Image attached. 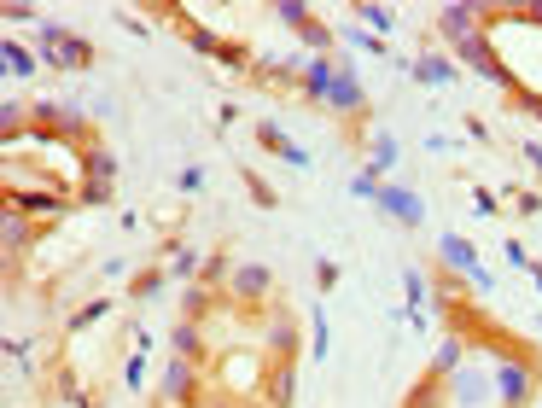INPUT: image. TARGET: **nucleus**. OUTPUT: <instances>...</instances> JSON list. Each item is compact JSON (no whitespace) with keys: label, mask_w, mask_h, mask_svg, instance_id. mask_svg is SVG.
<instances>
[{"label":"nucleus","mask_w":542,"mask_h":408,"mask_svg":"<svg viewBox=\"0 0 542 408\" xmlns=\"http://www.w3.org/2000/svg\"><path fill=\"white\" fill-rule=\"evenodd\" d=\"M158 18H170L175 30L187 35V47L199 53V59H210V65H222V70H239V76H251V47L245 41H234V35H216V30H204L193 12H181V6H158Z\"/></svg>","instance_id":"1"},{"label":"nucleus","mask_w":542,"mask_h":408,"mask_svg":"<svg viewBox=\"0 0 542 408\" xmlns=\"http://www.w3.org/2000/svg\"><path fill=\"white\" fill-rule=\"evenodd\" d=\"M35 53H41V65L65 70V76H76V70H94V41L88 35L65 30V24H53V18H41V30H35Z\"/></svg>","instance_id":"2"},{"label":"nucleus","mask_w":542,"mask_h":408,"mask_svg":"<svg viewBox=\"0 0 542 408\" xmlns=\"http://www.w3.org/2000/svg\"><path fill=\"white\" fill-rule=\"evenodd\" d=\"M204 374H210V368H199V362L164 350V374H158V397H152V403L158 408H199V397L210 391V379Z\"/></svg>","instance_id":"3"},{"label":"nucleus","mask_w":542,"mask_h":408,"mask_svg":"<svg viewBox=\"0 0 542 408\" xmlns=\"http://www.w3.org/2000/svg\"><path fill=\"white\" fill-rule=\"evenodd\" d=\"M210 379H216L222 391H234V397H257L263 379H269V356H263V350H222V356L210 362Z\"/></svg>","instance_id":"4"},{"label":"nucleus","mask_w":542,"mask_h":408,"mask_svg":"<svg viewBox=\"0 0 542 408\" xmlns=\"http://www.w3.org/2000/svg\"><path fill=\"white\" fill-rule=\"evenodd\" d=\"M117 199V152L105 140H88L82 146V187H76V204H111Z\"/></svg>","instance_id":"5"},{"label":"nucleus","mask_w":542,"mask_h":408,"mask_svg":"<svg viewBox=\"0 0 542 408\" xmlns=\"http://www.w3.org/2000/svg\"><path fill=\"white\" fill-rule=\"evenodd\" d=\"M455 53H461V65H467V70H478L484 82H496L502 94H519V88H525V82L513 76V65H508V59H502V53H496V41H490V35H484V30H478L473 41H461Z\"/></svg>","instance_id":"6"},{"label":"nucleus","mask_w":542,"mask_h":408,"mask_svg":"<svg viewBox=\"0 0 542 408\" xmlns=\"http://www.w3.org/2000/svg\"><path fill=\"white\" fill-rule=\"evenodd\" d=\"M274 18H280L286 30L298 35V41H304L309 59H315V53H333V47H339V30H333V24H321V18H315L309 6H298V0H280V6H274Z\"/></svg>","instance_id":"7"},{"label":"nucleus","mask_w":542,"mask_h":408,"mask_svg":"<svg viewBox=\"0 0 542 408\" xmlns=\"http://www.w3.org/2000/svg\"><path fill=\"white\" fill-rule=\"evenodd\" d=\"M327 111H339L350 129H362L368 123V88H362V76H356V65L339 53V82H333V94H327Z\"/></svg>","instance_id":"8"},{"label":"nucleus","mask_w":542,"mask_h":408,"mask_svg":"<svg viewBox=\"0 0 542 408\" xmlns=\"http://www.w3.org/2000/svg\"><path fill=\"white\" fill-rule=\"evenodd\" d=\"M269 292H274V274L263 263H239L234 280H228V304L239 315H257V309H269Z\"/></svg>","instance_id":"9"},{"label":"nucleus","mask_w":542,"mask_h":408,"mask_svg":"<svg viewBox=\"0 0 542 408\" xmlns=\"http://www.w3.org/2000/svg\"><path fill=\"white\" fill-rule=\"evenodd\" d=\"M269 362H298V315L286 304H269L263 315V344H257Z\"/></svg>","instance_id":"10"},{"label":"nucleus","mask_w":542,"mask_h":408,"mask_svg":"<svg viewBox=\"0 0 542 408\" xmlns=\"http://www.w3.org/2000/svg\"><path fill=\"white\" fill-rule=\"evenodd\" d=\"M35 239H41V228H35L24 210L6 204V216H0V251H6V280H12V286H18V257H30Z\"/></svg>","instance_id":"11"},{"label":"nucleus","mask_w":542,"mask_h":408,"mask_svg":"<svg viewBox=\"0 0 542 408\" xmlns=\"http://www.w3.org/2000/svg\"><path fill=\"white\" fill-rule=\"evenodd\" d=\"M6 204L24 210V216H70L76 193L70 187H6Z\"/></svg>","instance_id":"12"},{"label":"nucleus","mask_w":542,"mask_h":408,"mask_svg":"<svg viewBox=\"0 0 542 408\" xmlns=\"http://www.w3.org/2000/svg\"><path fill=\"white\" fill-rule=\"evenodd\" d=\"M251 140H257V152H269V158H286L292 170H309V152L298 146V140L286 135L274 117H251Z\"/></svg>","instance_id":"13"},{"label":"nucleus","mask_w":542,"mask_h":408,"mask_svg":"<svg viewBox=\"0 0 542 408\" xmlns=\"http://www.w3.org/2000/svg\"><path fill=\"white\" fill-rule=\"evenodd\" d=\"M333 82H339V53H315V59H304V76H298V100H304V105H327Z\"/></svg>","instance_id":"14"},{"label":"nucleus","mask_w":542,"mask_h":408,"mask_svg":"<svg viewBox=\"0 0 542 408\" xmlns=\"http://www.w3.org/2000/svg\"><path fill=\"white\" fill-rule=\"evenodd\" d=\"M379 210H385L397 228H426V204H420V193H408V187H397V181L379 187Z\"/></svg>","instance_id":"15"},{"label":"nucleus","mask_w":542,"mask_h":408,"mask_svg":"<svg viewBox=\"0 0 542 408\" xmlns=\"http://www.w3.org/2000/svg\"><path fill=\"white\" fill-rule=\"evenodd\" d=\"M484 30V6H443L438 12V35L449 47H461V41H473Z\"/></svg>","instance_id":"16"},{"label":"nucleus","mask_w":542,"mask_h":408,"mask_svg":"<svg viewBox=\"0 0 542 408\" xmlns=\"http://www.w3.org/2000/svg\"><path fill=\"white\" fill-rule=\"evenodd\" d=\"M263 408H292L298 403V362H269V379H263Z\"/></svg>","instance_id":"17"},{"label":"nucleus","mask_w":542,"mask_h":408,"mask_svg":"<svg viewBox=\"0 0 542 408\" xmlns=\"http://www.w3.org/2000/svg\"><path fill=\"white\" fill-rule=\"evenodd\" d=\"M438 263L449 274H467V286H473V274L484 269V263H478V251H473V239L467 234H443L438 239Z\"/></svg>","instance_id":"18"},{"label":"nucleus","mask_w":542,"mask_h":408,"mask_svg":"<svg viewBox=\"0 0 542 408\" xmlns=\"http://www.w3.org/2000/svg\"><path fill=\"white\" fill-rule=\"evenodd\" d=\"M170 356H187V362H199V368L216 362V356L204 350V327H199V321H175V327H170Z\"/></svg>","instance_id":"19"},{"label":"nucleus","mask_w":542,"mask_h":408,"mask_svg":"<svg viewBox=\"0 0 542 408\" xmlns=\"http://www.w3.org/2000/svg\"><path fill=\"white\" fill-rule=\"evenodd\" d=\"M0 65H6V82H30L35 70H41V53L24 47L18 35H6V47H0Z\"/></svg>","instance_id":"20"},{"label":"nucleus","mask_w":542,"mask_h":408,"mask_svg":"<svg viewBox=\"0 0 542 408\" xmlns=\"http://www.w3.org/2000/svg\"><path fill=\"white\" fill-rule=\"evenodd\" d=\"M164 286H170V269H164L158 257H152V263H140V269L129 274V298H135V304H146V298H158Z\"/></svg>","instance_id":"21"},{"label":"nucleus","mask_w":542,"mask_h":408,"mask_svg":"<svg viewBox=\"0 0 542 408\" xmlns=\"http://www.w3.org/2000/svg\"><path fill=\"white\" fill-rule=\"evenodd\" d=\"M408 76L426 82V88H449V82H455V59H449V53H420Z\"/></svg>","instance_id":"22"},{"label":"nucleus","mask_w":542,"mask_h":408,"mask_svg":"<svg viewBox=\"0 0 542 408\" xmlns=\"http://www.w3.org/2000/svg\"><path fill=\"white\" fill-rule=\"evenodd\" d=\"M449 397H455V385H449V379H438V374H426L403 397V408H449Z\"/></svg>","instance_id":"23"},{"label":"nucleus","mask_w":542,"mask_h":408,"mask_svg":"<svg viewBox=\"0 0 542 408\" xmlns=\"http://www.w3.org/2000/svg\"><path fill=\"white\" fill-rule=\"evenodd\" d=\"M333 356V327H327V309L309 304V362H327Z\"/></svg>","instance_id":"24"},{"label":"nucleus","mask_w":542,"mask_h":408,"mask_svg":"<svg viewBox=\"0 0 542 408\" xmlns=\"http://www.w3.org/2000/svg\"><path fill=\"white\" fill-rule=\"evenodd\" d=\"M298 76H304V65H274V59L251 65V82H263V88H298Z\"/></svg>","instance_id":"25"},{"label":"nucleus","mask_w":542,"mask_h":408,"mask_svg":"<svg viewBox=\"0 0 542 408\" xmlns=\"http://www.w3.org/2000/svg\"><path fill=\"white\" fill-rule=\"evenodd\" d=\"M234 257H228V251H210V257H204V274H199V286L204 292H228V280H234Z\"/></svg>","instance_id":"26"},{"label":"nucleus","mask_w":542,"mask_h":408,"mask_svg":"<svg viewBox=\"0 0 542 408\" xmlns=\"http://www.w3.org/2000/svg\"><path fill=\"white\" fill-rule=\"evenodd\" d=\"M368 170L379 175V181H391V170H397V135H373L368 140Z\"/></svg>","instance_id":"27"},{"label":"nucleus","mask_w":542,"mask_h":408,"mask_svg":"<svg viewBox=\"0 0 542 408\" xmlns=\"http://www.w3.org/2000/svg\"><path fill=\"white\" fill-rule=\"evenodd\" d=\"M350 18H356L362 30H373V35H379V41H385V35L397 30V18H391V6H373V0H362V6H350Z\"/></svg>","instance_id":"28"},{"label":"nucleus","mask_w":542,"mask_h":408,"mask_svg":"<svg viewBox=\"0 0 542 408\" xmlns=\"http://www.w3.org/2000/svg\"><path fill=\"white\" fill-rule=\"evenodd\" d=\"M111 309H117V298H88V304H82V309H76V315L65 321V333H88V327H100Z\"/></svg>","instance_id":"29"},{"label":"nucleus","mask_w":542,"mask_h":408,"mask_svg":"<svg viewBox=\"0 0 542 408\" xmlns=\"http://www.w3.org/2000/svg\"><path fill=\"white\" fill-rule=\"evenodd\" d=\"M199 274H204V251H199V245L170 251V280H193V286H199Z\"/></svg>","instance_id":"30"},{"label":"nucleus","mask_w":542,"mask_h":408,"mask_svg":"<svg viewBox=\"0 0 542 408\" xmlns=\"http://www.w3.org/2000/svg\"><path fill=\"white\" fill-rule=\"evenodd\" d=\"M239 181H245V193H251V204H257V210H274V204H280V193H274V187L251 170V164H239Z\"/></svg>","instance_id":"31"},{"label":"nucleus","mask_w":542,"mask_h":408,"mask_svg":"<svg viewBox=\"0 0 542 408\" xmlns=\"http://www.w3.org/2000/svg\"><path fill=\"white\" fill-rule=\"evenodd\" d=\"M403 298H408V309H426V298H432V274L403 269Z\"/></svg>","instance_id":"32"},{"label":"nucleus","mask_w":542,"mask_h":408,"mask_svg":"<svg viewBox=\"0 0 542 408\" xmlns=\"http://www.w3.org/2000/svg\"><path fill=\"white\" fill-rule=\"evenodd\" d=\"M210 304H216V292H204V286H187V292H181V321H199V327H204Z\"/></svg>","instance_id":"33"},{"label":"nucleus","mask_w":542,"mask_h":408,"mask_svg":"<svg viewBox=\"0 0 542 408\" xmlns=\"http://www.w3.org/2000/svg\"><path fill=\"white\" fill-rule=\"evenodd\" d=\"M379 187H385V181H379V175H373L368 164H362V170L350 175V199H368V204H379Z\"/></svg>","instance_id":"34"},{"label":"nucleus","mask_w":542,"mask_h":408,"mask_svg":"<svg viewBox=\"0 0 542 408\" xmlns=\"http://www.w3.org/2000/svg\"><path fill=\"white\" fill-rule=\"evenodd\" d=\"M0 356H6V368H12V374H24V379H30V344L6 339V344H0Z\"/></svg>","instance_id":"35"},{"label":"nucleus","mask_w":542,"mask_h":408,"mask_svg":"<svg viewBox=\"0 0 542 408\" xmlns=\"http://www.w3.org/2000/svg\"><path fill=\"white\" fill-rule=\"evenodd\" d=\"M473 210H478V216H502L508 199H502V193H490V187H473Z\"/></svg>","instance_id":"36"},{"label":"nucleus","mask_w":542,"mask_h":408,"mask_svg":"<svg viewBox=\"0 0 542 408\" xmlns=\"http://www.w3.org/2000/svg\"><path fill=\"white\" fill-rule=\"evenodd\" d=\"M123 391H146V356H129V362H123Z\"/></svg>","instance_id":"37"},{"label":"nucleus","mask_w":542,"mask_h":408,"mask_svg":"<svg viewBox=\"0 0 542 408\" xmlns=\"http://www.w3.org/2000/svg\"><path fill=\"white\" fill-rule=\"evenodd\" d=\"M339 280H344V269L333 263V257H315V286H321V292H333Z\"/></svg>","instance_id":"38"},{"label":"nucleus","mask_w":542,"mask_h":408,"mask_svg":"<svg viewBox=\"0 0 542 408\" xmlns=\"http://www.w3.org/2000/svg\"><path fill=\"white\" fill-rule=\"evenodd\" d=\"M513 193V210L519 216H542V193H531V187H508Z\"/></svg>","instance_id":"39"},{"label":"nucleus","mask_w":542,"mask_h":408,"mask_svg":"<svg viewBox=\"0 0 542 408\" xmlns=\"http://www.w3.org/2000/svg\"><path fill=\"white\" fill-rule=\"evenodd\" d=\"M199 187H204V170H199V164H187V170L175 175V193H181V199H193Z\"/></svg>","instance_id":"40"},{"label":"nucleus","mask_w":542,"mask_h":408,"mask_svg":"<svg viewBox=\"0 0 542 408\" xmlns=\"http://www.w3.org/2000/svg\"><path fill=\"white\" fill-rule=\"evenodd\" d=\"M6 24H12V30H18V24H24V30H41V18H35L30 6H6Z\"/></svg>","instance_id":"41"},{"label":"nucleus","mask_w":542,"mask_h":408,"mask_svg":"<svg viewBox=\"0 0 542 408\" xmlns=\"http://www.w3.org/2000/svg\"><path fill=\"white\" fill-rule=\"evenodd\" d=\"M508 263L531 274V251H525V239H508Z\"/></svg>","instance_id":"42"},{"label":"nucleus","mask_w":542,"mask_h":408,"mask_svg":"<svg viewBox=\"0 0 542 408\" xmlns=\"http://www.w3.org/2000/svg\"><path fill=\"white\" fill-rule=\"evenodd\" d=\"M234 123H239V105L222 100V105H216V129H234Z\"/></svg>","instance_id":"43"},{"label":"nucleus","mask_w":542,"mask_h":408,"mask_svg":"<svg viewBox=\"0 0 542 408\" xmlns=\"http://www.w3.org/2000/svg\"><path fill=\"white\" fill-rule=\"evenodd\" d=\"M519 158H525V164L537 170V181H542V146H537V140H525V146H519Z\"/></svg>","instance_id":"44"},{"label":"nucleus","mask_w":542,"mask_h":408,"mask_svg":"<svg viewBox=\"0 0 542 408\" xmlns=\"http://www.w3.org/2000/svg\"><path fill=\"white\" fill-rule=\"evenodd\" d=\"M152 344H158V339H152V327H135V350H140V356H152Z\"/></svg>","instance_id":"45"},{"label":"nucleus","mask_w":542,"mask_h":408,"mask_svg":"<svg viewBox=\"0 0 542 408\" xmlns=\"http://www.w3.org/2000/svg\"><path fill=\"white\" fill-rule=\"evenodd\" d=\"M531 286H537V292H542V263H531Z\"/></svg>","instance_id":"46"},{"label":"nucleus","mask_w":542,"mask_h":408,"mask_svg":"<svg viewBox=\"0 0 542 408\" xmlns=\"http://www.w3.org/2000/svg\"><path fill=\"white\" fill-rule=\"evenodd\" d=\"M239 408H263V397H245V403H239Z\"/></svg>","instance_id":"47"}]
</instances>
